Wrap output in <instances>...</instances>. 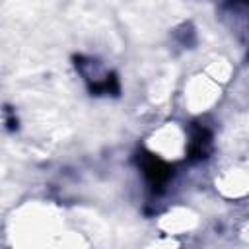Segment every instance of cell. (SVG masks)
Wrapping results in <instances>:
<instances>
[{
	"instance_id": "1",
	"label": "cell",
	"mask_w": 249,
	"mask_h": 249,
	"mask_svg": "<svg viewBox=\"0 0 249 249\" xmlns=\"http://www.w3.org/2000/svg\"><path fill=\"white\" fill-rule=\"evenodd\" d=\"M138 163H140V169H142L146 181L150 183V187L154 191H161L167 185V181L171 177V167L165 161H161L160 158H156L152 154H142L138 158Z\"/></svg>"
},
{
	"instance_id": "2",
	"label": "cell",
	"mask_w": 249,
	"mask_h": 249,
	"mask_svg": "<svg viewBox=\"0 0 249 249\" xmlns=\"http://www.w3.org/2000/svg\"><path fill=\"white\" fill-rule=\"evenodd\" d=\"M208 150H210V132L204 126H195V130L191 134V144H189L191 158H195V160L206 158Z\"/></svg>"
}]
</instances>
